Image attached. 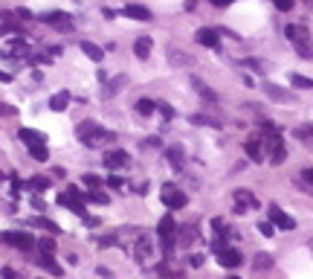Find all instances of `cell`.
I'll return each mask as SVG.
<instances>
[{
  "label": "cell",
  "instance_id": "obj_1",
  "mask_svg": "<svg viewBox=\"0 0 313 279\" xmlns=\"http://www.w3.org/2000/svg\"><path fill=\"white\" fill-rule=\"evenodd\" d=\"M79 140L87 145V148H105L108 143L116 140V134L108 131V128L93 125V122H81V125H79Z\"/></svg>",
  "mask_w": 313,
  "mask_h": 279
},
{
  "label": "cell",
  "instance_id": "obj_2",
  "mask_svg": "<svg viewBox=\"0 0 313 279\" xmlns=\"http://www.w3.org/2000/svg\"><path fill=\"white\" fill-rule=\"evenodd\" d=\"M284 35L296 44L299 55H304V58H310V55H313V50H310V32H307L304 24H290V27L284 29Z\"/></svg>",
  "mask_w": 313,
  "mask_h": 279
},
{
  "label": "cell",
  "instance_id": "obj_3",
  "mask_svg": "<svg viewBox=\"0 0 313 279\" xmlns=\"http://www.w3.org/2000/svg\"><path fill=\"white\" fill-rule=\"evenodd\" d=\"M157 233H160L162 250L165 253L174 250V244H177V224H174V216H162L160 224H157Z\"/></svg>",
  "mask_w": 313,
  "mask_h": 279
},
{
  "label": "cell",
  "instance_id": "obj_4",
  "mask_svg": "<svg viewBox=\"0 0 313 279\" xmlns=\"http://www.w3.org/2000/svg\"><path fill=\"white\" fill-rule=\"evenodd\" d=\"M261 145L267 148V157H270V163H273V166H278V163H284L287 148H284V140H281L278 134H267L264 140H261Z\"/></svg>",
  "mask_w": 313,
  "mask_h": 279
},
{
  "label": "cell",
  "instance_id": "obj_5",
  "mask_svg": "<svg viewBox=\"0 0 313 279\" xmlns=\"http://www.w3.org/2000/svg\"><path fill=\"white\" fill-rule=\"evenodd\" d=\"M58 204H61V207H70L76 216L84 218V195H81L76 186H73L70 192H64V195H58Z\"/></svg>",
  "mask_w": 313,
  "mask_h": 279
},
{
  "label": "cell",
  "instance_id": "obj_6",
  "mask_svg": "<svg viewBox=\"0 0 313 279\" xmlns=\"http://www.w3.org/2000/svg\"><path fill=\"white\" fill-rule=\"evenodd\" d=\"M160 198H162V204H165V207H168V209H183V207H186V204H188L186 192L174 189V186H162Z\"/></svg>",
  "mask_w": 313,
  "mask_h": 279
},
{
  "label": "cell",
  "instance_id": "obj_7",
  "mask_svg": "<svg viewBox=\"0 0 313 279\" xmlns=\"http://www.w3.org/2000/svg\"><path fill=\"white\" fill-rule=\"evenodd\" d=\"M134 256H136V262H151V256H154V247H151V235H145V233H139L136 235V244H134Z\"/></svg>",
  "mask_w": 313,
  "mask_h": 279
},
{
  "label": "cell",
  "instance_id": "obj_8",
  "mask_svg": "<svg viewBox=\"0 0 313 279\" xmlns=\"http://www.w3.org/2000/svg\"><path fill=\"white\" fill-rule=\"evenodd\" d=\"M44 20L53 29H58V32H70L73 29V18L67 15V12H50V15H44Z\"/></svg>",
  "mask_w": 313,
  "mask_h": 279
},
{
  "label": "cell",
  "instance_id": "obj_9",
  "mask_svg": "<svg viewBox=\"0 0 313 279\" xmlns=\"http://www.w3.org/2000/svg\"><path fill=\"white\" fill-rule=\"evenodd\" d=\"M3 242L12 244V247H18V250H32V247H35V242H32L29 233H3Z\"/></svg>",
  "mask_w": 313,
  "mask_h": 279
},
{
  "label": "cell",
  "instance_id": "obj_10",
  "mask_svg": "<svg viewBox=\"0 0 313 279\" xmlns=\"http://www.w3.org/2000/svg\"><path fill=\"white\" fill-rule=\"evenodd\" d=\"M128 152H122V148H110V152H105V166L108 169H122V166H128Z\"/></svg>",
  "mask_w": 313,
  "mask_h": 279
},
{
  "label": "cell",
  "instance_id": "obj_11",
  "mask_svg": "<svg viewBox=\"0 0 313 279\" xmlns=\"http://www.w3.org/2000/svg\"><path fill=\"white\" fill-rule=\"evenodd\" d=\"M218 262H221L224 268H238V265L244 262V256L235 250V247H224V250L218 253Z\"/></svg>",
  "mask_w": 313,
  "mask_h": 279
},
{
  "label": "cell",
  "instance_id": "obj_12",
  "mask_svg": "<svg viewBox=\"0 0 313 279\" xmlns=\"http://www.w3.org/2000/svg\"><path fill=\"white\" fill-rule=\"evenodd\" d=\"M270 221L276 227H281V230H296V221L287 216V212H281L278 207H270Z\"/></svg>",
  "mask_w": 313,
  "mask_h": 279
},
{
  "label": "cell",
  "instance_id": "obj_13",
  "mask_svg": "<svg viewBox=\"0 0 313 279\" xmlns=\"http://www.w3.org/2000/svg\"><path fill=\"white\" fill-rule=\"evenodd\" d=\"M125 18H134V20H151V9H145L142 3H128L125 9H122Z\"/></svg>",
  "mask_w": 313,
  "mask_h": 279
},
{
  "label": "cell",
  "instance_id": "obj_14",
  "mask_svg": "<svg viewBox=\"0 0 313 279\" xmlns=\"http://www.w3.org/2000/svg\"><path fill=\"white\" fill-rule=\"evenodd\" d=\"M195 41H197V44H203V47H209V50H218V47H221L215 29H197Z\"/></svg>",
  "mask_w": 313,
  "mask_h": 279
},
{
  "label": "cell",
  "instance_id": "obj_15",
  "mask_svg": "<svg viewBox=\"0 0 313 279\" xmlns=\"http://www.w3.org/2000/svg\"><path fill=\"white\" fill-rule=\"evenodd\" d=\"M264 93H267L273 102H281V105H287V102H293V96L287 93V90L276 88V84H264Z\"/></svg>",
  "mask_w": 313,
  "mask_h": 279
},
{
  "label": "cell",
  "instance_id": "obj_16",
  "mask_svg": "<svg viewBox=\"0 0 313 279\" xmlns=\"http://www.w3.org/2000/svg\"><path fill=\"white\" fill-rule=\"evenodd\" d=\"M50 256H53V253H44V256H35V262H38V265H41V268H46V270H50V273H55V276H61V273H64V268H61V265H58V262H55V259H50Z\"/></svg>",
  "mask_w": 313,
  "mask_h": 279
},
{
  "label": "cell",
  "instance_id": "obj_17",
  "mask_svg": "<svg viewBox=\"0 0 313 279\" xmlns=\"http://www.w3.org/2000/svg\"><path fill=\"white\" fill-rule=\"evenodd\" d=\"M125 84H128V76H116V79H108V81H105V96H108V99H110V96H116L119 90L125 88Z\"/></svg>",
  "mask_w": 313,
  "mask_h": 279
},
{
  "label": "cell",
  "instance_id": "obj_18",
  "mask_svg": "<svg viewBox=\"0 0 313 279\" xmlns=\"http://www.w3.org/2000/svg\"><path fill=\"white\" fill-rule=\"evenodd\" d=\"M191 84H195V90L200 93V96H203L206 102H215V99H218V96H215V90L209 88V84H206L203 79H197V76H191Z\"/></svg>",
  "mask_w": 313,
  "mask_h": 279
},
{
  "label": "cell",
  "instance_id": "obj_19",
  "mask_svg": "<svg viewBox=\"0 0 313 279\" xmlns=\"http://www.w3.org/2000/svg\"><path fill=\"white\" fill-rule=\"evenodd\" d=\"M183 157H186V152H183V145L174 143L168 148V163H171V169H183Z\"/></svg>",
  "mask_w": 313,
  "mask_h": 279
},
{
  "label": "cell",
  "instance_id": "obj_20",
  "mask_svg": "<svg viewBox=\"0 0 313 279\" xmlns=\"http://www.w3.org/2000/svg\"><path fill=\"white\" fill-rule=\"evenodd\" d=\"M244 152H247V157H250V160H255V163L264 160V152H261V140H247Z\"/></svg>",
  "mask_w": 313,
  "mask_h": 279
},
{
  "label": "cell",
  "instance_id": "obj_21",
  "mask_svg": "<svg viewBox=\"0 0 313 279\" xmlns=\"http://www.w3.org/2000/svg\"><path fill=\"white\" fill-rule=\"evenodd\" d=\"M79 47H81V53L87 55L90 61H102V55H105V53H102V47H96L93 41H81Z\"/></svg>",
  "mask_w": 313,
  "mask_h": 279
},
{
  "label": "cell",
  "instance_id": "obj_22",
  "mask_svg": "<svg viewBox=\"0 0 313 279\" xmlns=\"http://www.w3.org/2000/svg\"><path fill=\"white\" fill-rule=\"evenodd\" d=\"M18 137L29 145V148H32V145H38V143H44V134H38V131H32V128H20Z\"/></svg>",
  "mask_w": 313,
  "mask_h": 279
},
{
  "label": "cell",
  "instance_id": "obj_23",
  "mask_svg": "<svg viewBox=\"0 0 313 279\" xmlns=\"http://www.w3.org/2000/svg\"><path fill=\"white\" fill-rule=\"evenodd\" d=\"M151 38H136V44H134V53H136V58H148V55H151Z\"/></svg>",
  "mask_w": 313,
  "mask_h": 279
},
{
  "label": "cell",
  "instance_id": "obj_24",
  "mask_svg": "<svg viewBox=\"0 0 313 279\" xmlns=\"http://www.w3.org/2000/svg\"><path fill=\"white\" fill-rule=\"evenodd\" d=\"M235 204H241V207H250V209L258 207L255 195H252V192H247V189H238V192H235Z\"/></svg>",
  "mask_w": 313,
  "mask_h": 279
},
{
  "label": "cell",
  "instance_id": "obj_25",
  "mask_svg": "<svg viewBox=\"0 0 313 279\" xmlns=\"http://www.w3.org/2000/svg\"><path fill=\"white\" fill-rule=\"evenodd\" d=\"M191 125H206V128H221V119L215 117H206V114H195V117H188Z\"/></svg>",
  "mask_w": 313,
  "mask_h": 279
},
{
  "label": "cell",
  "instance_id": "obj_26",
  "mask_svg": "<svg viewBox=\"0 0 313 279\" xmlns=\"http://www.w3.org/2000/svg\"><path fill=\"white\" fill-rule=\"evenodd\" d=\"M191 242H195V227H191V224L180 227V230H177V244H180V247H188Z\"/></svg>",
  "mask_w": 313,
  "mask_h": 279
},
{
  "label": "cell",
  "instance_id": "obj_27",
  "mask_svg": "<svg viewBox=\"0 0 313 279\" xmlns=\"http://www.w3.org/2000/svg\"><path fill=\"white\" fill-rule=\"evenodd\" d=\"M32 227H38V230H46V233H53V235L61 233V227L55 224V221H50V218H32Z\"/></svg>",
  "mask_w": 313,
  "mask_h": 279
},
{
  "label": "cell",
  "instance_id": "obj_28",
  "mask_svg": "<svg viewBox=\"0 0 313 279\" xmlns=\"http://www.w3.org/2000/svg\"><path fill=\"white\" fill-rule=\"evenodd\" d=\"M67 105H70V93H67V90H61V93H55L53 99H50V108H53V111H64Z\"/></svg>",
  "mask_w": 313,
  "mask_h": 279
},
{
  "label": "cell",
  "instance_id": "obj_29",
  "mask_svg": "<svg viewBox=\"0 0 313 279\" xmlns=\"http://www.w3.org/2000/svg\"><path fill=\"white\" fill-rule=\"evenodd\" d=\"M252 268H255V270H270V268H273V256H270V253H255Z\"/></svg>",
  "mask_w": 313,
  "mask_h": 279
},
{
  "label": "cell",
  "instance_id": "obj_30",
  "mask_svg": "<svg viewBox=\"0 0 313 279\" xmlns=\"http://www.w3.org/2000/svg\"><path fill=\"white\" fill-rule=\"evenodd\" d=\"M296 140H302L304 145H313V122L310 125H299L296 128Z\"/></svg>",
  "mask_w": 313,
  "mask_h": 279
},
{
  "label": "cell",
  "instance_id": "obj_31",
  "mask_svg": "<svg viewBox=\"0 0 313 279\" xmlns=\"http://www.w3.org/2000/svg\"><path fill=\"white\" fill-rule=\"evenodd\" d=\"M136 111H139L142 117H151L154 111H157V102H151V99H139V102H136Z\"/></svg>",
  "mask_w": 313,
  "mask_h": 279
},
{
  "label": "cell",
  "instance_id": "obj_32",
  "mask_svg": "<svg viewBox=\"0 0 313 279\" xmlns=\"http://www.w3.org/2000/svg\"><path fill=\"white\" fill-rule=\"evenodd\" d=\"M27 186H29V189H35V192H44L46 186H50V180H46V178H41V175H38V178H32V180H29Z\"/></svg>",
  "mask_w": 313,
  "mask_h": 279
},
{
  "label": "cell",
  "instance_id": "obj_33",
  "mask_svg": "<svg viewBox=\"0 0 313 279\" xmlns=\"http://www.w3.org/2000/svg\"><path fill=\"white\" fill-rule=\"evenodd\" d=\"M293 88H302V90H313V79H304V76H290Z\"/></svg>",
  "mask_w": 313,
  "mask_h": 279
},
{
  "label": "cell",
  "instance_id": "obj_34",
  "mask_svg": "<svg viewBox=\"0 0 313 279\" xmlns=\"http://www.w3.org/2000/svg\"><path fill=\"white\" fill-rule=\"evenodd\" d=\"M29 154H32L35 160H46V157H50V152H46V145H44V143L32 145V148H29Z\"/></svg>",
  "mask_w": 313,
  "mask_h": 279
},
{
  "label": "cell",
  "instance_id": "obj_35",
  "mask_svg": "<svg viewBox=\"0 0 313 279\" xmlns=\"http://www.w3.org/2000/svg\"><path fill=\"white\" fill-rule=\"evenodd\" d=\"M90 201H93V204H99V207H105V204H108V192H102V189H93L90 192Z\"/></svg>",
  "mask_w": 313,
  "mask_h": 279
},
{
  "label": "cell",
  "instance_id": "obj_36",
  "mask_svg": "<svg viewBox=\"0 0 313 279\" xmlns=\"http://www.w3.org/2000/svg\"><path fill=\"white\" fill-rule=\"evenodd\" d=\"M258 233L270 239V235L276 233V224H273V221H258Z\"/></svg>",
  "mask_w": 313,
  "mask_h": 279
},
{
  "label": "cell",
  "instance_id": "obj_37",
  "mask_svg": "<svg viewBox=\"0 0 313 279\" xmlns=\"http://www.w3.org/2000/svg\"><path fill=\"white\" fill-rule=\"evenodd\" d=\"M244 67H252L255 73H267V67H264V61H258V58H247L244 61Z\"/></svg>",
  "mask_w": 313,
  "mask_h": 279
},
{
  "label": "cell",
  "instance_id": "obj_38",
  "mask_svg": "<svg viewBox=\"0 0 313 279\" xmlns=\"http://www.w3.org/2000/svg\"><path fill=\"white\" fill-rule=\"evenodd\" d=\"M38 250L41 253H55V242L53 239H41V242H38Z\"/></svg>",
  "mask_w": 313,
  "mask_h": 279
},
{
  "label": "cell",
  "instance_id": "obj_39",
  "mask_svg": "<svg viewBox=\"0 0 313 279\" xmlns=\"http://www.w3.org/2000/svg\"><path fill=\"white\" fill-rule=\"evenodd\" d=\"M302 183H304V189L313 192V169H304L302 171Z\"/></svg>",
  "mask_w": 313,
  "mask_h": 279
},
{
  "label": "cell",
  "instance_id": "obj_40",
  "mask_svg": "<svg viewBox=\"0 0 313 279\" xmlns=\"http://www.w3.org/2000/svg\"><path fill=\"white\" fill-rule=\"evenodd\" d=\"M157 111H160V114H162L165 119H171V117H174V108H171L168 102H157Z\"/></svg>",
  "mask_w": 313,
  "mask_h": 279
},
{
  "label": "cell",
  "instance_id": "obj_41",
  "mask_svg": "<svg viewBox=\"0 0 313 279\" xmlns=\"http://www.w3.org/2000/svg\"><path fill=\"white\" fill-rule=\"evenodd\" d=\"M84 183H87V186H93V189H99V186H105V183H102V178H96V175H84Z\"/></svg>",
  "mask_w": 313,
  "mask_h": 279
},
{
  "label": "cell",
  "instance_id": "obj_42",
  "mask_svg": "<svg viewBox=\"0 0 313 279\" xmlns=\"http://www.w3.org/2000/svg\"><path fill=\"white\" fill-rule=\"evenodd\" d=\"M0 117H18V111L12 105H6V102H0Z\"/></svg>",
  "mask_w": 313,
  "mask_h": 279
},
{
  "label": "cell",
  "instance_id": "obj_43",
  "mask_svg": "<svg viewBox=\"0 0 313 279\" xmlns=\"http://www.w3.org/2000/svg\"><path fill=\"white\" fill-rule=\"evenodd\" d=\"M168 58L177 61V64H188V55H180V53H174V50H168Z\"/></svg>",
  "mask_w": 313,
  "mask_h": 279
},
{
  "label": "cell",
  "instance_id": "obj_44",
  "mask_svg": "<svg viewBox=\"0 0 313 279\" xmlns=\"http://www.w3.org/2000/svg\"><path fill=\"white\" fill-rule=\"evenodd\" d=\"M276 9H278V12H287V9H293V0H276Z\"/></svg>",
  "mask_w": 313,
  "mask_h": 279
},
{
  "label": "cell",
  "instance_id": "obj_45",
  "mask_svg": "<svg viewBox=\"0 0 313 279\" xmlns=\"http://www.w3.org/2000/svg\"><path fill=\"white\" fill-rule=\"evenodd\" d=\"M15 15H18V18H23V20H32V18H35L29 9H15Z\"/></svg>",
  "mask_w": 313,
  "mask_h": 279
},
{
  "label": "cell",
  "instance_id": "obj_46",
  "mask_svg": "<svg viewBox=\"0 0 313 279\" xmlns=\"http://www.w3.org/2000/svg\"><path fill=\"white\" fill-rule=\"evenodd\" d=\"M108 186L110 189H122V178H108Z\"/></svg>",
  "mask_w": 313,
  "mask_h": 279
},
{
  "label": "cell",
  "instance_id": "obj_47",
  "mask_svg": "<svg viewBox=\"0 0 313 279\" xmlns=\"http://www.w3.org/2000/svg\"><path fill=\"white\" fill-rule=\"evenodd\" d=\"M96 273L102 279H113V270H108V268H96Z\"/></svg>",
  "mask_w": 313,
  "mask_h": 279
},
{
  "label": "cell",
  "instance_id": "obj_48",
  "mask_svg": "<svg viewBox=\"0 0 313 279\" xmlns=\"http://www.w3.org/2000/svg\"><path fill=\"white\" fill-rule=\"evenodd\" d=\"M188 262H191V265H195V268H200V265H203V256H200V253H197V256H191V259H188Z\"/></svg>",
  "mask_w": 313,
  "mask_h": 279
},
{
  "label": "cell",
  "instance_id": "obj_49",
  "mask_svg": "<svg viewBox=\"0 0 313 279\" xmlns=\"http://www.w3.org/2000/svg\"><path fill=\"white\" fill-rule=\"evenodd\" d=\"M3 279H18V276H15V270L12 268H3Z\"/></svg>",
  "mask_w": 313,
  "mask_h": 279
},
{
  "label": "cell",
  "instance_id": "obj_50",
  "mask_svg": "<svg viewBox=\"0 0 313 279\" xmlns=\"http://www.w3.org/2000/svg\"><path fill=\"white\" fill-rule=\"evenodd\" d=\"M0 81H12V73H3V70H0Z\"/></svg>",
  "mask_w": 313,
  "mask_h": 279
},
{
  "label": "cell",
  "instance_id": "obj_51",
  "mask_svg": "<svg viewBox=\"0 0 313 279\" xmlns=\"http://www.w3.org/2000/svg\"><path fill=\"white\" fill-rule=\"evenodd\" d=\"M212 3H215V6H229L232 0H212Z\"/></svg>",
  "mask_w": 313,
  "mask_h": 279
},
{
  "label": "cell",
  "instance_id": "obj_52",
  "mask_svg": "<svg viewBox=\"0 0 313 279\" xmlns=\"http://www.w3.org/2000/svg\"><path fill=\"white\" fill-rule=\"evenodd\" d=\"M195 6H197V0H186V9H188V12L195 9Z\"/></svg>",
  "mask_w": 313,
  "mask_h": 279
},
{
  "label": "cell",
  "instance_id": "obj_53",
  "mask_svg": "<svg viewBox=\"0 0 313 279\" xmlns=\"http://www.w3.org/2000/svg\"><path fill=\"white\" fill-rule=\"evenodd\" d=\"M226 279H238V276H226Z\"/></svg>",
  "mask_w": 313,
  "mask_h": 279
},
{
  "label": "cell",
  "instance_id": "obj_54",
  "mask_svg": "<svg viewBox=\"0 0 313 279\" xmlns=\"http://www.w3.org/2000/svg\"><path fill=\"white\" fill-rule=\"evenodd\" d=\"M310 250H313V239H310Z\"/></svg>",
  "mask_w": 313,
  "mask_h": 279
}]
</instances>
